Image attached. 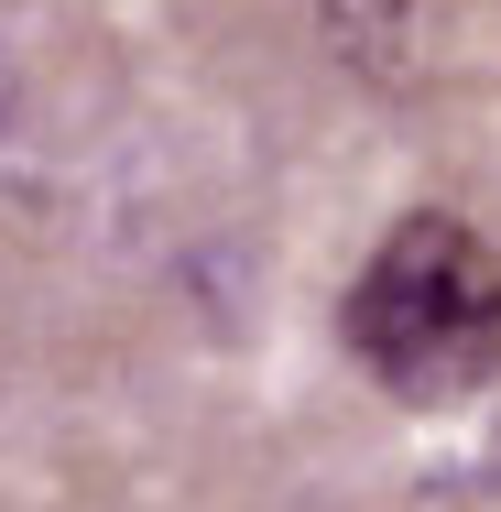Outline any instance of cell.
Listing matches in <instances>:
<instances>
[{
  "label": "cell",
  "instance_id": "cell-2",
  "mask_svg": "<svg viewBox=\"0 0 501 512\" xmlns=\"http://www.w3.org/2000/svg\"><path fill=\"white\" fill-rule=\"evenodd\" d=\"M316 22H327V44H338L360 77L403 88L414 55H425V33H436V0H316Z\"/></svg>",
  "mask_w": 501,
  "mask_h": 512
},
{
  "label": "cell",
  "instance_id": "cell-1",
  "mask_svg": "<svg viewBox=\"0 0 501 512\" xmlns=\"http://www.w3.org/2000/svg\"><path fill=\"white\" fill-rule=\"evenodd\" d=\"M338 349L393 404H469L501 382V240L447 207H403L338 295Z\"/></svg>",
  "mask_w": 501,
  "mask_h": 512
}]
</instances>
